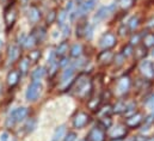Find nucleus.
Returning a JSON list of instances; mask_svg holds the SVG:
<instances>
[{"label":"nucleus","instance_id":"obj_43","mask_svg":"<svg viewBox=\"0 0 154 141\" xmlns=\"http://www.w3.org/2000/svg\"><path fill=\"white\" fill-rule=\"evenodd\" d=\"M128 31H129V28H128V25H127V27H125V25H122V27L118 29V33H119V35H121V36L128 35Z\"/></svg>","mask_w":154,"mask_h":141},{"label":"nucleus","instance_id":"obj_34","mask_svg":"<svg viewBox=\"0 0 154 141\" xmlns=\"http://www.w3.org/2000/svg\"><path fill=\"white\" fill-rule=\"evenodd\" d=\"M125 108H127V104H125L123 101H119V102L114 106V112H116V114L124 112V111H125Z\"/></svg>","mask_w":154,"mask_h":141},{"label":"nucleus","instance_id":"obj_15","mask_svg":"<svg viewBox=\"0 0 154 141\" xmlns=\"http://www.w3.org/2000/svg\"><path fill=\"white\" fill-rule=\"evenodd\" d=\"M19 55H20V48L18 45H11L8 48V61L11 64L14 62V61H17L18 58H19Z\"/></svg>","mask_w":154,"mask_h":141},{"label":"nucleus","instance_id":"obj_31","mask_svg":"<svg viewBox=\"0 0 154 141\" xmlns=\"http://www.w3.org/2000/svg\"><path fill=\"white\" fill-rule=\"evenodd\" d=\"M135 109H136V104H135V103H129V104H127L125 111H124V115H125L127 117L134 115V114H135Z\"/></svg>","mask_w":154,"mask_h":141},{"label":"nucleus","instance_id":"obj_49","mask_svg":"<svg viewBox=\"0 0 154 141\" xmlns=\"http://www.w3.org/2000/svg\"><path fill=\"white\" fill-rule=\"evenodd\" d=\"M68 62H69V60L67 59V58H63L62 56V60H61V62H59V66H66V65H68Z\"/></svg>","mask_w":154,"mask_h":141},{"label":"nucleus","instance_id":"obj_22","mask_svg":"<svg viewBox=\"0 0 154 141\" xmlns=\"http://www.w3.org/2000/svg\"><path fill=\"white\" fill-rule=\"evenodd\" d=\"M74 70H75V68H74L73 66H72V67L66 68V70H63V73H62L61 81H62V83H66L67 80H71V79H72V77H73V74H74Z\"/></svg>","mask_w":154,"mask_h":141},{"label":"nucleus","instance_id":"obj_5","mask_svg":"<svg viewBox=\"0 0 154 141\" xmlns=\"http://www.w3.org/2000/svg\"><path fill=\"white\" fill-rule=\"evenodd\" d=\"M130 85H131V80L129 78V75H123L121 77L117 83H116V93L118 96H123L125 95L129 89H130Z\"/></svg>","mask_w":154,"mask_h":141},{"label":"nucleus","instance_id":"obj_38","mask_svg":"<svg viewBox=\"0 0 154 141\" xmlns=\"http://www.w3.org/2000/svg\"><path fill=\"white\" fill-rule=\"evenodd\" d=\"M39 56H41V52H38V50H32V52H30V54H29V59H30V61H32V62H36L39 59Z\"/></svg>","mask_w":154,"mask_h":141},{"label":"nucleus","instance_id":"obj_2","mask_svg":"<svg viewBox=\"0 0 154 141\" xmlns=\"http://www.w3.org/2000/svg\"><path fill=\"white\" fill-rule=\"evenodd\" d=\"M17 7L14 4H10L6 10H5V13H4V20H5V25H6V29L10 30L13 24L16 23L17 20Z\"/></svg>","mask_w":154,"mask_h":141},{"label":"nucleus","instance_id":"obj_7","mask_svg":"<svg viewBox=\"0 0 154 141\" xmlns=\"http://www.w3.org/2000/svg\"><path fill=\"white\" fill-rule=\"evenodd\" d=\"M140 72L141 74L147 79V80H152L154 79V65L153 62L148 61V60H143L140 64Z\"/></svg>","mask_w":154,"mask_h":141},{"label":"nucleus","instance_id":"obj_57","mask_svg":"<svg viewBox=\"0 0 154 141\" xmlns=\"http://www.w3.org/2000/svg\"><path fill=\"white\" fill-rule=\"evenodd\" d=\"M0 93H1V85H0Z\"/></svg>","mask_w":154,"mask_h":141},{"label":"nucleus","instance_id":"obj_46","mask_svg":"<svg viewBox=\"0 0 154 141\" xmlns=\"http://www.w3.org/2000/svg\"><path fill=\"white\" fill-rule=\"evenodd\" d=\"M85 64H86V60H85V59H79V60H77V61H75V64H74V66H73V67H74V68H75V67H78V68H81V67H82Z\"/></svg>","mask_w":154,"mask_h":141},{"label":"nucleus","instance_id":"obj_37","mask_svg":"<svg viewBox=\"0 0 154 141\" xmlns=\"http://www.w3.org/2000/svg\"><path fill=\"white\" fill-rule=\"evenodd\" d=\"M122 54H123L125 58H128V56L133 55V54H134V49H133V45H131V44H129V45H125V47L123 48V50H122Z\"/></svg>","mask_w":154,"mask_h":141},{"label":"nucleus","instance_id":"obj_30","mask_svg":"<svg viewBox=\"0 0 154 141\" xmlns=\"http://www.w3.org/2000/svg\"><path fill=\"white\" fill-rule=\"evenodd\" d=\"M139 23H140V20H139V18L137 17H131L130 19H129V22H128V28H129V30H135L137 27H139Z\"/></svg>","mask_w":154,"mask_h":141},{"label":"nucleus","instance_id":"obj_39","mask_svg":"<svg viewBox=\"0 0 154 141\" xmlns=\"http://www.w3.org/2000/svg\"><path fill=\"white\" fill-rule=\"evenodd\" d=\"M17 121H16V117H14V115H13V112L7 117V120H6V127L7 128H11V127H13L14 126V123H16Z\"/></svg>","mask_w":154,"mask_h":141},{"label":"nucleus","instance_id":"obj_12","mask_svg":"<svg viewBox=\"0 0 154 141\" xmlns=\"http://www.w3.org/2000/svg\"><path fill=\"white\" fill-rule=\"evenodd\" d=\"M114 58H115V55H114L112 52H110V50H103L98 55V61H99L100 65L108 66V65L111 64V61H114Z\"/></svg>","mask_w":154,"mask_h":141},{"label":"nucleus","instance_id":"obj_3","mask_svg":"<svg viewBox=\"0 0 154 141\" xmlns=\"http://www.w3.org/2000/svg\"><path fill=\"white\" fill-rule=\"evenodd\" d=\"M128 134V129H127V126H122V124H118L115 127H110L109 130H108V136L111 139V140H121L123 138H125Z\"/></svg>","mask_w":154,"mask_h":141},{"label":"nucleus","instance_id":"obj_23","mask_svg":"<svg viewBox=\"0 0 154 141\" xmlns=\"http://www.w3.org/2000/svg\"><path fill=\"white\" fill-rule=\"evenodd\" d=\"M29 67H30V61L28 58H23L19 62V70L22 74H26L28 70H29Z\"/></svg>","mask_w":154,"mask_h":141},{"label":"nucleus","instance_id":"obj_35","mask_svg":"<svg viewBox=\"0 0 154 141\" xmlns=\"http://www.w3.org/2000/svg\"><path fill=\"white\" fill-rule=\"evenodd\" d=\"M124 60H125V56H124L122 53H119V54H116L115 58H114V61H115L116 66H118V67L123 65Z\"/></svg>","mask_w":154,"mask_h":141},{"label":"nucleus","instance_id":"obj_27","mask_svg":"<svg viewBox=\"0 0 154 141\" xmlns=\"http://www.w3.org/2000/svg\"><path fill=\"white\" fill-rule=\"evenodd\" d=\"M100 102H102V98H100V97H97V98L90 99V101H88V103H87V106H88L91 110L96 111V110H98V108H99V105H100Z\"/></svg>","mask_w":154,"mask_h":141},{"label":"nucleus","instance_id":"obj_28","mask_svg":"<svg viewBox=\"0 0 154 141\" xmlns=\"http://www.w3.org/2000/svg\"><path fill=\"white\" fill-rule=\"evenodd\" d=\"M81 53H82L81 44H74L71 49V56H73V58H79L81 55Z\"/></svg>","mask_w":154,"mask_h":141},{"label":"nucleus","instance_id":"obj_16","mask_svg":"<svg viewBox=\"0 0 154 141\" xmlns=\"http://www.w3.org/2000/svg\"><path fill=\"white\" fill-rule=\"evenodd\" d=\"M13 112V115H14V117H16V121L17 122H20V121H23L26 116H28V109L25 108V106H20V108H17L14 111H12Z\"/></svg>","mask_w":154,"mask_h":141},{"label":"nucleus","instance_id":"obj_8","mask_svg":"<svg viewBox=\"0 0 154 141\" xmlns=\"http://www.w3.org/2000/svg\"><path fill=\"white\" fill-rule=\"evenodd\" d=\"M105 140V132L100 126L93 127L88 135H87V141H104Z\"/></svg>","mask_w":154,"mask_h":141},{"label":"nucleus","instance_id":"obj_47","mask_svg":"<svg viewBox=\"0 0 154 141\" xmlns=\"http://www.w3.org/2000/svg\"><path fill=\"white\" fill-rule=\"evenodd\" d=\"M8 138H10V134L7 132H4L0 134V141H8Z\"/></svg>","mask_w":154,"mask_h":141},{"label":"nucleus","instance_id":"obj_52","mask_svg":"<svg viewBox=\"0 0 154 141\" xmlns=\"http://www.w3.org/2000/svg\"><path fill=\"white\" fill-rule=\"evenodd\" d=\"M72 7H73V1L71 0V1H68L67 6H66V11H67V12H68V11H71V10H72Z\"/></svg>","mask_w":154,"mask_h":141},{"label":"nucleus","instance_id":"obj_21","mask_svg":"<svg viewBox=\"0 0 154 141\" xmlns=\"http://www.w3.org/2000/svg\"><path fill=\"white\" fill-rule=\"evenodd\" d=\"M44 74H45L44 67H37L35 70H32V73H31V78H32L34 81H38V80H41V79L44 77Z\"/></svg>","mask_w":154,"mask_h":141},{"label":"nucleus","instance_id":"obj_1","mask_svg":"<svg viewBox=\"0 0 154 141\" xmlns=\"http://www.w3.org/2000/svg\"><path fill=\"white\" fill-rule=\"evenodd\" d=\"M71 90H73V93L75 96L85 98V97H87L92 92V81L88 78V75L80 74L77 79L72 83Z\"/></svg>","mask_w":154,"mask_h":141},{"label":"nucleus","instance_id":"obj_26","mask_svg":"<svg viewBox=\"0 0 154 141\" xmlns=\"http://www.w3.org/2000/svg\"><path fill=\"white\" fill-rule=\"evenodd\" d=\"M99 126L103 128V129H108L112 126V121L110 118V116H104V117H100L99 120Z\"/></svg>","mask_w":154,"mask_h":141},{"label":"nucleus","instance_id":"obj_48","mask_svg":"<svg viewBox=\"0 0 154 141\" xmlns=\"http://www.w3.org/2000/svg\"><path fill=\"white\" fill-rule=\"evenodd\" d=\"M26 37H28V36H25L24 34H22L20 36H18V43L24 45V44H25V41H26Z\"/></svg>","mask_w":154,"mask_h":141},{"label":"nucleus","instance_id":"obj_41","mask_svg":"<svg viewBox=\"0 0 154 141\" xmlns=\"http://www.w3.org/2000/svg\"><path fill=\"white\" fill-rule=\"evenodd\" d=\"M55 18H56V12H55V10H53V11H50V12L48 13L47 23H48V24H51V23L55 20Z\"/></svg>","mask_w":154,"mask_h":141},{"label":"nucleus","instance_id":"obj_29","mask_svg":"<svg viewBox=\"0 0 154 141\" xmlns=\"http://www.w3.org/2000/svg\"><path fill=\"white\" fill-rule=\"evenodd\" d=\"M36 44H37V41H36L35 36L31 34L30 36H28V37H26V41H25V44H24V45H25L26 48L31 49V48H32V47H35Z\"/></svg>","mask_w":154,"mask_h":141},{"label":"nucleus","instance_id":"obj_50","mask_svg":"<svg viewBox=\"0 0 154 141\" xmlns=\"http://www.w3.org/2000/svg\"><path fill=\"white\" fill-rule=\"evenodd\" d=\"M62 29H63V36H68V35H69V31H71V29H69V27H68V25H63V27H62Z\"/></svg>","mask_w":154,"mask_h":141},{"label":"nucleus","instance_id":"obj_56","mask_svg":"<svg viewBox=\"0 0 154 141\" xmlns=\"http://www.w3.org/2000/svg\"><path fill=\"white\" fill-rule=\"evenodd\" d=\"M152 55L154 56V49H153V52H152Z\"/></svg>","mask_w":154,"mask_h":141},{"label":"nucleus","instance_id":"obj_13","mask_svg":"<svg viewBox=\"0 0 154 141\" xmlns=\"http://www.w3.org/2000/svg\"><path fill=\"white\" fill-rule=\"evenodd\" d=\"M20 79V72L19 70H11L7 74V85L8 87H14Z\"/></svg>","mask_w":154,"mask_h":141},{"label":"nucleus","instance_id":"obj_17","mask_svg":"<svg viewBox=\"0 0 154 141\" xmlns=\"http://www.w3.org/2000/svg\"><path fill=\"white\" fill-rule=\"evenodd\" d=\"M28 17H29V20H30V22L36 23V22H38V19L41 18V11H39L36 6H31V7L29 8Z\"/></svg>","mask_w":154,"mask_h":141},{"label":"nucleus","instance_id":"obj_32","mask_svg":"<svg viewBox=\"0 0 154 141\" xmlns=\"http://www.w3.org/2000/svg\"><path fill=\"white\" fill-rule=\"evenodd\" d=\"M111 112H114V108L110 105V104H106L105 106H103L102 110L99 111V114H100L102 117H104V116H109Z\"/></svg>","mask_w":154,"mask_h":141},{"label":"nucleus","instance_id":"obj_54","mask_svg":"<svg viewBox=\"0 0 154 141\" xmlns=\"http://www.w3.org/2000/svg\"><path fill=\"white\" fill-rule=\"evenodd\" d=\"M125 141H135V138H128L125 139Z\"/></svg>","mask_w":154,"mask_h":141},{"label":"nucleus","instance_id":"obj_10","mask_svg":"<svg viewBox=\"0 0 154 141\" xmlns=\"http://www.w3.org/2000/svg\"><path fill=\"white\" fill-rule=\"evenodd\" d=\"M142 122H143V115L141 112H135L134 115L127 117L125 126L128 128H137Z\"/></svg>","mask_w":154,"mask_h":141},{"label":"nucleus","instance_id":"obj_40","mask_svg":"<svg viewBox=\"0 0 154 141\" xmlns=\"http://www.w3.org/2000/svg\"><path fill=\"white\" fill-rule=\"evenodd\" d=\"M35 124H36L35 120H30V121L26 123V126H25V128H26V133H31V132H34V129H35Z\"/></svg>","mask_w":154,"mask_h":141},{"label":"nucleus","instance_id":"obj_36","mask_svg":"<svg viewBox=\"0 0 154 141\" xmlns=\"http://www.w3.org/2000/svg\"><path fill=\"white\" fill-rule=\"evenodd\" d=\"M118 2L121 5V7L124 10H128L134 5V0H118Z\"/></svg>","mask_w":154,"mask_h":141},{"label":"nucleus","instance_id":"obj_53","mask_svg":"<svg viewBox=\"0 0 154 141\" xmlns=\"http://www.w3.org/2000/svg\"><path fill=\"white\" fill-rule=\"evenodd\" d=\"M148 104H149V108L152 109V111H154V96H152V98L149 99Z\"/></svg>","mask_w":154,"mask_h":141},{"label":"nucleus","instance_id":"obj_14","mask_svg":"<svg viewBox=\"0 0 154 141\" xmlns=\"http://www.w3.org/2000/svg\"><path fill=\"white\" fill-rule=\"evenodd\" d=\"M94 5H96V1H94V0H84V1L81 2L80 7H79V14L82 16V14L90 12V11L94 7Z\"/></svg>","mask_w":154,"mask_h":141},{"label":"nucleus","instance_id":"obj_24","mask_svg":"<svg viewBox=\"0 0 154 141\" xmlns=\"http://www.w3.org/2000/svg\"><path fill=\"white\" fill-rule=\"evenodd\" d=\"M142 42H143V45L147 47V48L153 47L154 45V34H152V33L146 34V35L143 36V38H142Z\"/></svg>","mask_w":154,"mask_h":141},{"label":"nucleus","instance_id":"obj_45","mask_svg":"<svg viewBox=\"0 0 154 141\" xmlns=\"http://www.w3.org/2000/svg\"><path fill=\"white\" fill-rule=\"evenodd\" d=\"M77 139V134L75 133H68L66 135V138L63 139V141H75Z\"/></svg>","mask_w":154,"mask_h":141},{"label":"nucleus","instance_id":"obj_20","mask_svg":"<svg viewBox=\"0 0 154 141\" xmlns=\"http://www.w3.org/2000/svg\"><path fill=\"white\" fill-rule=\"evenodd\" d=\"M32 35L35 36L37 43H42V42L44 41L47 34H45V30H44L43 28H37V29H35V30L32 31Z\"/></svg>","mask_w":154,"mask_h":141},{"label":"nucleus","instance_id":"obj_25","mask_svg":"<svg viewBox=\"0 0 154 141\" xmlns=\"http://www.w3.org/2000/svg\"><path fill=\"white\" fill-rule=\"evenodd\" d=\"M68 52V44H67V42H62V43H60L59 45H57V48H56V55L57 56H65V54Z\"/></svg>","mask_w":154,"mask_h":141},{"label":"nucleus","instance_id":"obj_55","mask_svg":"<svg viewBox=\"0 0 154 141\" xmlns=\"http://www.w3.org/2000/svg\"><path fill=\"white\" fill-rule=\"evenodd\" d=\"M1 47H2V39H0V49H1Z\"/></svg>","mask_w":154,"mask_h":141},{"label":"nucleus","instance_id":"obj_42","mask_svg":"<svg viewBox=\"0 0 154 141\" xmlns=\"http://www.w3.org/2000/svg\"><path fill=\"white\" fill-rule=\"evenodd\" d=\"M140 41H141V36L139 35V34L133 35V37L130 38V44H131V45H136V44L140 43Z\"/></svg>","mask_w":154,"mask_h":141},{"label":"nucleus","instance_id":"obj_9","mask_svg":"<svg viewBox=\"0 0 154 141\" xmlns=\"http://www.w3.org/2000/svg\"><path fill=\"white\" fill-rule=\"evenodd\" d=\"M88 122H90V116L86 112L79 111L75 114V116L73 118V127L80 129V128H84Z\"/></svg>","mask_w":154,"mask_h":141},{"label":"nucleus","instance_id":"obj_58","mask_svg":"<svg viewBox=\"0 0 154 141\" xmlns=\"http://www.w3.org/2000/svg\"><path fill=\"white\" fill-rule=\"evenodd\" d=\"M94 1H96V2H97V1H98V0H94Z\"/></svg>","mask_w":154,"mask_h":141},{"label":"nucleus","instance_id":"obj_59","mask_svg":"<svg viewBox=\"0 0 154 141\" xmlns=\"http://www.w3.org/2000/svg\"><path fill=\"white\" fill-rule=\"evenodd\" d=\"M80 141H86V140H80Z\"/></svg>","mask_w":154,"mask_h":141},{"label":"nucleus","instance_id":"obj_4","mask_svg":"<svg viewBox=\"0 0 154 141\" xmlns=\"http://www.w3.org/2000/svg\"><path fill=\"white\" fill-rule=\"evenodd\" d=\"M42 91V85L39 81H32L29 86H28V90H26V93H25V98L26 101L29 102H34L38 98L39 93Z\"/></svg>","mask_w":154,"mask_h":141},{"label":"nucleus","instance_id":"obj_19","mask_svg":"<svg viewBox=\"0 0 154 141\" xmlns=\"http://www.w3.org/2000/svg\"><path fill=\"white\" fill-rule=\"evenodd\" d=\"M134 54H135V58L137 60H143L145 56L147 55V47H145L143 44L142 45H137L134 50Z\"/></svg>","mask_w":154,"mask_h":141},{"label":"nucleus","instance_id":"obj_18","mask_svg":"<svg viewBox=\"0 0 154 141\" xmlns=\"http://www.w3.org/2000/svg\"><path fill=\"white\" fill-rule=\"evenodd\" d=\"M65 134H66V126H65V124L59 126V127L55 129V132H54V135H53V138H51V141H61L63 139Z\"/></svg>","mask_w":154,"mask_h":141},{"label":"nucleus","instance_id":"obj_33","mask_svg":"<svg viewBox=\"0 0 154 141\" xmlns=\"http://www.w3.org/2000/svg\"><path fill=\"white\" fill-rule=\"evenodd\" d=\"M66 18H67V11H66V10H62V11L59 13V16H57V24H59L60 27H63Z\"/></svg>","mask_w":154,"mask_h":141},{"label":"nucleus","instance_id":"obj_51","mask_svg":"<svg viewBox=\"0 0 154 141\" xmlns=\"http://www.w3.org/2000/svg\"><path fill=\"white\" fill-rule=\"evenodd\" d=\"M135 141H148V139H147V136L139 135V136H135Z\"/></svg>","mask_w":154,"mask_h":141},{"label":"nucleus","instance_id":"obj_11","mask_svg":"<svg viewBox=\"0 0 154 141\" xmlns=\"http://www.w3.org/2000/svg\"><path fill=\"white\" fill-rule=\"evenodd\" d=\"M115 6H116V2L114 5H110V6H103V7H100L97 11V13L94 14V19L96 20H103V19L108 18L110 16V13L114 11Z\"/></svg>","mask_w":154,"mask_h":141},{"label":"nucleus","instance_id":"obj_6","mask_svg":"<svg viewBox=\"0 0 154 141\" xmlns=\"http://www.w3.org/2000/svg\"><path fill=\"white\" fill-rule=\"evenodd\" d=\"M116 43H117V38H116V36L114 35V34H111V33L104 34V35L100 37V39H99V45H100V48H103L104 50H109L110 48L115 47Z\"/></svg>","mask_w":154,"mask_h":141},{"label":"nucleus","instance_id":"obj_44","mask_svg":"<svg viewBox=\"0 0 154 141\" xmlns=\"http://www.w3.org/2000/svg\"><path fill=\"white\" fill-rule=\"evenodd\" d=\"M92 35H93V28L87 24V28H86V31H85V36L90 39V38H92Z\"/></svg>","mask_w":154,"mask_h":141}]
</instances>
